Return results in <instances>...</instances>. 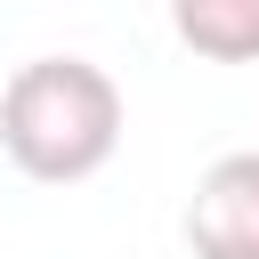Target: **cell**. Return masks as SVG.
Wrapping results in <instances>:
<instances>
[{"label":"cell","mask_w":259,"mask_h":259,"mask_svg":"<svg viewBox=\"0 0 259 259\" xmlns=\"http://www.w3.org/2000/svg\"><path fill=\"white\" fill-rule=\"evenodd\" d=\"M121 81L89 57H32L0 89V154L40 186H81L121 154Z\"/></svg>","instance_id":"6da1fadb"},{"label":"cell","mask_w":259,"mask_h":259,"mask_svg":"<svg viewBox=\"0 0 259 259\" xmlns=\"http://www.w3.org/2000/svg\"><path fill=\"white\" fill-rule=\"evenodd\" d=\"M186 251L194 259H259V146L219 154L186 194Z\"/></svg>","instance_id":"7a4b0ae2"},{"label":"cell","mask_w":259,"mask_h":259,"mask_svg":"<svg viewBox=\"0 0 259 259\" xmlns=\"http://www.w3.org/2000/svg\"><path fill=\"white\" fill-rule=\"evenodd\" d=\"M170 32L210 65H259V0H178Z\"/></svg>","instance_id":"3957f363"}]
</instances>
